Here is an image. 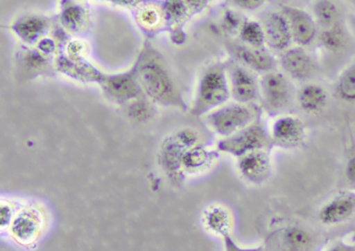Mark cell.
<instances>
[{
    "instance_id": "obj_30",
    "label": "cell",
    "mask_w": 355,
    "mask_h": 251,
    "mask_svg": "<svg viewBox=\"0 0 355 251\" xmlns=\"http://www.w3.org/2000/svg\"><path fill=\"white\" fill-rule=\"evenodd\" d=\"M137 20L143 29L153 30L157 29L164 19L163 10L161 6L150 4V6H143L137 14Z\"/></svg>"
},
{
    "instance_id": "obj_31",
    "label": "cell",
    "mask_w": 355,
    "mask_h": 251,
    "mask_svg": "<svg viewBox=\"0 0 355 251\" xmlns=\"http://www.w3.org/2000/svg\"><path fill=\"white\" fill-rule=\"evenodd\" d=\"M166 22L176 23L190 12L182 0H164L161 6Z\"/></svg>"
},
{
    "instance_id": "obj_12",
    "label": "cell",
    "mask_w": 355,
    "mask_h": 251,
    "mask_svg": "<svg viewBox=\"0 0 355 251\" xmlns=\"http://www.w3.org/2000/svg\"><path fill=\"white\" fill-rule=\"evenodd\" d=\"M236 169L246 182L261 185L272 174V159L269 149H261L236 158Z\"/></svg>"
},
{
    "instance_id": "obj_24",
    "label": "cell",
    "mask_w": 355,
    "mask_h": 251,
    "mask_svg": "<svg viewBox=\"0 0 355 251\" xmlns=\"http://www.w3.org/2000/svg\"><path fill=\"white\" fill-rule=\"evenodd\" d=\"M282 246L286 251H311L313 234L302 226H290L282 232Z\"/></svg>"
},
{
    "instance_id": "obj_10",
    "label": "cell",
    "mask_w": 355,
    "mask_h": 251,
    "mask_svg": "<svg viewBox=\"0 0 355 251\" xmlns=\"http://www.w3.org/2000/svg\"><path fill=\"white\" fill-rule=\"evenodd\" d=\"M282 12L288 20L293 43L304 48L317 41L319 26L313 15L294 6H282Z\"/></svg>"
},
{
    "instance_id": "obj_22",
    "label": "cell",
    "mask_w": 355,
    "mask_h": 251,
    "mask_svg": "<svg viewBox=\"0 0 355 251\" xmlns=\"http://www.w3.org/2000/svg\"><path fill=\"white\" fill-rule=\"evenodd\" d=\"M202 223L211 234L220 238L232 234V214L223 205H213L207 207L203 211Z\"/></svg>"
},
{
    "instance_id": "obj_25",
    "label": "cell",
    "mask_w": 355,
    "mask_h": 251,
    "mask_svg": "<svg viewBox=\"0 0 355 251\" xmlns=\"http://www.w3.org/2000/svg\"><path fill=\"white\" fill-rule=\"evenodd\" d=\"M336 99L344 103L355 104V59L336 77L334 84Z\"/></svg>"
},
{
    "instance_id": "obj_40",
    "label": "cell",
    "mask_w": 355,
    "mask_h": 251,
    "mask_svg": "<svg viewBox=\"0 0 355 251\" xmlns=\"http://www.w3.org/2000/svg\"><path fill=\"white\" fill-rule=\"evenodd\" d=\"M107 2H111V3L120 6H134L140 3L141 0H109Z\"/></svg>"
},
{
    "instance_id": "obj_1",
    "label": "cell",
    "mask_w": 355,
    "mask_h": 251,
    "mask_svg": "<svg viewBox=\"0 0 355 251\" xmlns=\"http://www.w3.org/2000/svg\"><path fill=\"white\" fill-rule=\"evenodd\" d=\"M135 64L143 93L153 103L184 111L189 109L167 62L151 44H145Z\"/></svg>"
},
{
    "instance_id": "obj_21",
    "label": "cell",
    "mask_w": 355,
    "mask_h": 251,
    "mask_svg": "<svg viewBox=\"0 0 355 251\" xmlns=\"http://www.w3.org/2000/svg\"><path fill=\"white\" fill-rule=\"evenodd\" d=\"M20 68L26 79H35L39 76H51L55 72V64L51 57L41 53L38 49H26L20 54Z\"/></svg>"
},
{
    "instance_id": "obj_37",
    "label": "cell",
    "mask_w": 355,
    "mask_h": 251,
    "mask_svg": "<svg viewBox=\"0 0 355 251\" xmlns=\"http://www.w3.org/2000/svg\"><path fill=\"white\" fill-rule=\"evenodd\" d=\"M345 176L347 183L355 188V155L351 156L345 166Z\"/></svg>"
},
{
    "instance_id": "obj_2",
    "label": "cell",
    "mask_w": 355,
    "mask_h": 251,
    "mask_svg": "<svg viewBox=\"0 0 355 251\" xmlns=\"http://www.w3.org/2000/svg\"><path fill=\"white\" fill-rule=\"evenodd\" d=\"M227 70L220 62L207 66L199 77L190 112L194 116H205L230 101Z\"/></svg>"
},
{
    "instance_id": "obj_28",
    "label": "cell",
    "mask_w": 355,
    "mask_h": 251,
    "mask_svg": "<svg viewBox=\"0 0 355 251\" xmlns=\"http://www.w3.org/2000/svg\"><path fill=\"white\" fill-rule=\"evenodd\" d=\"M238 35L244 45L255 48L267 47L263 24L257 21L246 19L241 26Z\"/></svg>"
},
{
    "instance_id": "obj_14",
    "label": "cell",
    "mask_w": 355,
    "mask_h": 251,
    "mask_svg": "<svg viewBox=\"0 0 355 251\" xmlns=\"http://www.w3.org/2000/svg\"><path fill=\"white\" fill-rule=\"evenodd\" d=\"M355 215V193L345 191L334 195L318 211V219L323 225L336 226L346 223Z\"/></svg>"
},
{
    "instance_id": "obj_19",
    "label": "cell",
    "mask_w": 355,
    "mask_h": 251,
    "mask_svg": "<svg viewBox=\"0 0 355 251\" xmlns=\"http://www.w3.org/2000/svg\"><path fill=\"white\" fill-rule=\"evenodd\" d=\"M219 155L217 149H211L202 143L194 145L184 153L182 158V172L184 174H199L209 169Z\"/></svg>"
},
{
    "instance_id": "obj_41",
    "label": "cell",
    "mask_w": 355,
    "mask_h": 251,
    "mask_svg": "<svg viewBox=\"0 0 355 251\" xmlns=\"http://www.w3.org/2000/svg\"><path fill=\"white\" fill-rule=\"evenodd\" d=\"M351 23H352L353 27H355V16H353L352 18H351Z\"/></svg>"
},
{
    "instance_id": "obj_35",
    "label": "cell",
    "mask_w": 355,
    "mask_h": 251,
    "mask_svg": "<svg viewBox=\"0 0 355 251\" xmlns=\"http://www.w3.org/2000/svg\"><path fill=\"white\" fill-rule=\"evenodd\" d=\"M234 6L247 12H254L265 6L267 0H230Z\"/></svg>"
},
{
    "instance_id": "obj_32",
    "label": "cell",
    "mask_w": 355,
    "mask_h": 251,
    "mask_svg": "<svg viewBox=\"0 0 355 251\" xmlns=\"http://www.w3.org/2000/svg\"><path fill=\"white\" fill-rule=\"evenodd\" d=\"M20 205L21 203H16L15 201L1 197V201H0V230L3 234H5L11 225Z\"/></svg>"
},
{
    "instance_id": "obj_3",
    "label": "cell",
    "mask_w": 355,
    "mask_h": 251,
    "mask_svg": "<svg viewBox=\"0 0 355 251\" xmlns=\"http://www.w3.org/2000/svg\"><path fill=\"white\" fill-rule=\"evenodd\" d=\"M46 224V212L42 205L37 203H24L20 205L6 232L18 246L32 248L40 240Z\"/></svg>"
},
{
    "instance_id": "obj_8",
    "label": "cell",
    "mask_w": 355,
    "mask_h": 251,
    "mask_svg": "<svg viewBox=\"0 0 355 251\" xmlns=\"http://www.w3.org/2000/svg\"><path fill=\"white\" fill-rule=\"evenodd\" d=\"M272 147L284 149H295L302 147L306 139L304 122L288 113L277 114L268 128Z\"/></svg>"
},
{
    "instance_id": "obj_38",
    "label": "cell",
    "mask_w": 355,
    "mask_h": 251,
    "mask_svg": "<svg viewBox=\"0 0 355 251\" xmlns=\"http://www.w3.org/2000/svg\"><path fill=\"white\" fill-rule=\"evenodd\" d=\"M188 6L190 12H200L203 8H207L211 0H182Z\"/></svg>"
},
{
    "instance_id": "obj_29",
    "label": "cell",
    "mask_w": 355,
    "mask_h": 251,
    "mask_svg": "<svg viewBox=\"0 0 355 251\" xmlns=\"http://www.w3.org/2000/svg\"><path fill=\"white\" fill-rule=\"evenodd\" d=\"M126 106H128V115L136 122H148L155 113V103L145 95H141Z\"/></svg>"
},
{
    "instance_id": "obj_9",
    "label": "cell",
    "mask_w": 355,
    "mask_h": 251,
    "mask_svg": "<svg viewBox=\"0 0 355 251\" xmlns=\"http://www.w3.org/2000/svg\"><path fill=\"white\" fill-rule=\"evenodd\" d=\"M99 85L105 97L118 105H128L144 95L137 76L136 64L126 72L105 74Z\"/></svg>"
},
{
    "instance_id": "obj_17",
    "label": "cell",
    "mask_w": 355,
    "mask_h": 251,
    "mask_svg": "<svg viewBox=\"0 0 355 251\" xmlns=\"http://www.w3.org/2000/svg\"><path fill=\"white\" fill-rule=\"evenodd\" d=\"M266 44L270 50L276 52L286 51L293 43L288 20L282 12H271L265 17L263 22Z\"/></svg>"
},
{
    "instance_id": "obj_23",
    "label": "cell",
    "mask_w": 355,
    "mask_h": 251,
    "mask_svg": "<svg viewBox=\"0 0 355 251\" xmlns=\"http://www.w3.org/2000/svg\"><path fill=\"white\" fill-rule=\"evenodd\" d=\"M59 20L63 28L70 33H78L88 22V12L83 4L72 0L62 2Z\"/></svg>"
},
{
    "instance_id": "obj_15",
    "label": "cell",
    "mask_w": 355,
    "mask_h": 251,
    "mask_svg": "<svg viewBox=\"0 0 355 251\" xmlns=\"http://www.w3.org/2000/svg\"><path fill=\"white\" fill-rule=\"evenodd\" d=\"M230 53L238 64H242L254 73H265L275 70V57L268 48H255L244 44H234L230 46Z\"/></svg>"
},
{
    "instance_id": "obj_4",
    "label": "cell",
    "mask_w": 355,
    "mask_h": 251,
    "mask_svg": "<svg viewBox=\"0 0 355 251\" xmlns=\"http://www.w3.org/2000/svg\"><path fill=\"white\" fill-rule=\"evenodd\" d=\"M207 127L221 138L232 136L255 122L257 112L251 104L230 102L205 116Z\"/></svg>"
},
{
    "instance_id": "obj_34",
    "label": "cell",
    "mask_w": 355,
    "mask_h": 251,
    "mask_svg": "<svg viewBox=\"0 0 355 251\" xmlns=\"http://www.w3.org/2000/svg\"><path fill=\"white\" fill-rule=\"evenodd\" d=\"M223 240L224 251H266L263 247H243L239 245L236 242L232 234H227V236L222 238Z\"/></svg>"
},
{
    "instance_id": "obj_39",
    "label": "cell",
    "mask_w": 355,
    "mask_h": 251,
    "mask_svg": "<svg viewBox=\"0 0 355 251\" xmlns=\"http://www.w3.org/2000/svg\"><path fill=\"white\" fill-rule=\"evenodd\" d=\"M325 251H355V244H350V243L340 241V242L330 245Z\"/></svg>"
},
{
    "instance_id": "obj_43",
    "label": "cell",
    "mask_w": 355,
    "mask_h": 251,
    "mask_svg": "<svg viewBox=\"0 0 355 251\" xmlns=\"http://www.w3.org/2000/svg\"><path fill=\"white\" fill-rule=\"evenodd\" d=\"M97 1H109V0H97Z\"/></svg>"
},
{
    "instance_id": "obj_13",
    "label": "cell",
    "mask_w": 355,
    "mask_h": 251,
    "mask_svg": "<svg viewBox=\"0 0 355 251\" xmlns=\"http://www.w3.org/2000/svg\"><path fill=\"white\" fill-rule=\"evenodd\" d=\"M230 95L234 102L252 104L259 97V79L254 72L240 64H234L227 70Z\"/></svg>"
},
{
    "instance_id": "obj_33",
    "label": "cell",
    "mask_w": 355,
    "mask_h": 251,
    "mask_svg": "<svg viewBox=\"0 0 355 251\" xmlns=\"http://www.w3.org/2000/svg\"><path fill=\"white\" fill-rule=\"evenodd\" d=\"M246 19L243 18L241 14L236 10H227L222 18V27L228 33H239L241 26Z\"/></svg>"
},
{
    "instance_id": "obj_7",
    "label": "cell",
    "mask_w": 355,
    "mask_h": 251,
    "mask_svg": "<svg viewBox=\"0 0 355 251\" xmlns=\"http://www.w3.org/2000/svg\"><path fill=\"white\" fill-rule=\"evenodd\" d=\"M271 147L268 129L255 120L246 128L234 133L232 136L221 138L216 145L219 153L240 158L250 151Z\"/></svg>"
},
{
    "instance_id": "obj_16",
    "label": "cell",
    "mask_w": 355,
    "mask_h": 251,
    "mask_svg": "<svg viewBox=\"0 0 355 251\" xmlns=\"http://www.w3.org/2000/svg\"><path fill=\"white\" fill-rule=\"evenodd\" d=\"M10 29L26 45H37L51 29V19L44 15L26 14L16 19Z\"/></svg>"
},
{
    "instance_id": "obj_11",
    "label": "cell",
    "mask_w": 355,
    "mask_h": 251,
    "mask_svg": "<svg viewBox=\"0 0 355 251\" xmlns=\"http://www.w3.org/2000/svg\"><path fill=\"white\" fill-rule=\"evenodd\" d=\"M279 64L288 78L300 82H309L318 73L315 58L304 48L299 46L282 52Z\"/></svg>"
},
{
    "instance_id": "obj_26",
    "label": "cell",
    "mask_w": 355,
    "mask_h": 251,
    "mask_svg": "<svg viewBox=\"0 0 355 251\" xmlns=\"http://www.w3.org/2000/svg\"><path fill=\"white\" fill-rule=\"evenodd\" d=\"M320 47L328 53H338L346 47L348 35L342 25L322 29L317 39Z\"/></svg>"
},
{
    "instance_id": "obj_6",
    "label": "cell",
    "mask_w": 355,
    "mask_h": 251,
    "mask_svg": "<svg viewBox=\"0 0 355 251\" xmlns=\"http://www.w3.org/2000/svg\"><path fill=\"white\" fill-rule=\"evenodd\" d=\"M259 82V97L263 107L270 113H284L294 99V89L284 73L273 70L261 74Z\"/></svg>"
},
{
    "instance_id": "obj_27",
    "label": "cell",
    "mask_w": 355,
    "mask_h": 251,
    "mask_svg": "<svg viewBox=\"0 0 355 251\" xmlns=\"http://www.w3.org/2000/svg\"><path fill=\"white\" fill-rule=\"evenodd\" d=\"M313 16L318 26L322 29L340 24V12L332 0H317L313 4Z\"/></svg>"
},
{
    "instance_id": "obj_18",
    "label": "cell",
    "mask_w": 355,
    "mask_h": 251,
    "mask_svg": "<svg viewBox=\"0 0 355 251\" xmlns=\"http://www.w3.org/2000/svg\"><path fill=\"white\" fill-rule=\"evenodd\" d=\"M55 70L73 80L84 83H98L105 76V73L101 72L84 57L73 58L65 55L58 56L55 62Z\"/></svg>"
},
{
    "instance_id": "obj_42",
    "label": "cell",
    "mask_w": 355,
    "mask_h": 251,
    "mask_svg": "<svg viewBox=\"0 0 355 251\" xmlns=\"http://www.w3.org/2000/svg\"><path fill=\"white\" fill-rule=\"evenodd\" d=\"M349 2H351L352 4H355V0H348Z\"/></svg>"
},
{
    "instance_id": "obj_20",
    "label": "cell",
    "mask_w": 355,
    "mask_h": 251,
    "mask_svg": "<svg viewBox=\"0 0 355 251\" xmlns=\"http://www.w3.org/2000/svg\"><path fill=\"white\" fill-rule=\"evenodd\" d=\"M296 101L302 111L309 114L320 113L327 106V91L322 85L309 81L297 91Z\"/></svg>"
},
{
    "instance_id": "obj_5",
    "label": "cell",
    "mask_w": 355,
    "mask_h": 251,
    "mask_svg": "<svg viewBox=\"0 0 355 251\" xmlns=\"http://www.w3.org/2000/svg\"><path fill=\"white\" fill-rule=\"evenodd\" d=\"M199 143V135L196 131L190 128H182L168 135L159 151V162L166 174L178 180V176L182 172V158L184 153L191 147Z\"/></svg>"
},
{
    "instance_id": "obj_36",
    "label": "cell",
    "mask_w": 355,
    "mask_h": 251,
    "mask_svg": "<svg viewBox=\"0 0 355 251\" xmlns=\"http://www.w3.org/2000/svg\"><path fill=\"white\" fill-rule=\"evenodd\" d=\"M36 46L37 49H38L41 53L49 56V57L53 55L55 51H57V43H55V39H51V37H43L42 39H40V41L37 43Z\"/></svg>"
}]
</instances>
